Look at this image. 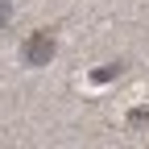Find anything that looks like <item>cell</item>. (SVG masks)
<instances>
[{
	"mask_svg": "<svg viewBox=\"0 0 149 149\" xmlns=\"http://www.w3.org/2000/svg\"><path fill=\"white\" fill-rule=\"evenodd\" d=\"M54 50H58L54 33H50V29H37V33L29 37V42L21 46V62H25V66H50Z\"/></svg>",
	"mask_w": 149,
	"mask_h": 149,
	"instance_id": "6da1fadb",
	"label": "cell"
},
{
	"mask_svg": "<svg viewBox=\"0 0 149 149\" xmlns=\"http://www.w3.org/2000/svg\"><path fill=\"white\" fill-rule=\"evenodd\" d=\"M120 70H124L120 62H108V66H100V70H91L87 79L95 83V87H104V83H112V79H120Z\"/></svg>",
	"mask_w": 149,
	"mask_h": 149,
	"instance_id": "7a4b0ae2",
	"label": "cell"
},
{
	"mask_svg": "<svg viewBox=\"0 0 149 149\" xmlns=\"http://www.w3.org/2000/svg\"><path fill=\"white\" fill-rule=\"evenodd\" d=\"M128 124H133V128H141V124H149V108H137L133 116H128Z\"/></svg>",
	"mask_w": 149,
	"mask_h": 149,
	"instance_id": "3957f363",
	"label": "cell"
},
{
	"mask_svg": "<svg viewBox=\"0 0 149 149\" xmlns=\"http://www.w3.org/2000/svg\"><path fill=\"white\" fill-rule=\"evenodd\" d=\"M13 21V0H0V29Z\"/></svg>",
	"mask_w": 149,
	"mask_h": 149,
	"instance_id": "277c9868",
	"label": "cell"
}]
</instances>
